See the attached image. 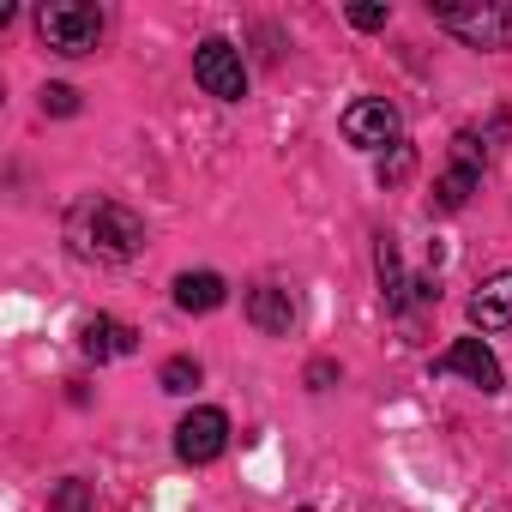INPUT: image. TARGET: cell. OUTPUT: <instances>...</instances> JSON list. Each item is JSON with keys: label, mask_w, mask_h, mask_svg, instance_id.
Returning <instances> with one entry per match:
<instances>
[{"label": "cell", "mask_w": 512, "mask_h": 512, "mask_svg": "<svg viewBox=\"0 0 512 512\" xmlns=\"http://www.w3.org/2000/svg\"><path fill=\"white\" fill-rule=\"evenodd\" d=\"M410 163H416V151L410 145H392V157H380V181H404Z\"/></svg>", "instance_id": "obj_17"}, {"label": "cell", "mask_w": 512, "mask_h": 512, "mask_svg": "<svg viewBox=\"0 0 512 512\" xmlns=\"http://www.w3.org/2000/svg\"><path fill=\"white\" fill-rule=\"evenodd\" d=\"M49 512H97V488L85 476H67L55 494H49Z\"/></svg>", "instance_id": "obj_14"}, {"label": "cell", "mask_w": 512, "mask_h": 512, "mask_svg": "<svg viewBox=\"0 0 512 512\" xmlns=\"http://www.w3.org/2000/svg\"><path fill=\"white\" fill-rule=\"evenodd\" d=\"M37 37H43V49L79 61V55H91L103 43V13L85 7V0H49V7L37 13Z\"/></svg>", "instance_id": "obj_2"}, {"label": "cell", "mask_w": 512, "mask_h": 512, "mask_svg": "<svg viewBox=\"0 0 512 512\" xmlns=\"http://www.w3.org/2000/svg\"><path fill=\"white\" fill-rule=\"evenodd\" d=\"M223 446H229V416H223L217 404H199V410H187V416L175 422V452H181V464H211V458H223Z\"/></svg>", "instance_id": "obj_5"}, {"label": "cell", "mask_w": 512, "mask_h": 512, "mask_svg": "<svg viewBox=\"0 0 512 512\" xmlns=\"http://www.w3.org/2000/svg\"><path fill=\"white\" fill-rule=\"evenodd\" d=\"M440 31H452L470 49H512V7L500 0H476V7H428Z\"/></svg>", "instance_id": "obj_3"}, {"label": "cell", "mask_w": 512, "mask_h": 512, "mask_svg": "<svg viewBox=\"0 0 512 512\" xmlns=\"http://www.w3.org/2000/svg\"><path fill=\"white\" fill-rule=\"evenodd\" d=\"M374 260H380V290H386V302H392V308H410V284H416V278H404L398 247H392V241H380Z\"/></svg>", "instance_id": "obj_13"}, {"label": "cell", "mask_w": 512, "mask_h": 512, "mask_svg": "<svg viewBox=\"0 0 512 512\" xmlns=\"http://www.w3.org/2000/svg\"><path fill=\"white\" fill-rule=\"evenodd\" d=\"M229 302V284L217 278V272H181L175 278V308L181 314H211V308H223Z\"/></svg>", "instance_id": "obj_11"}, {"label": "cell", "mask_w": 512, "mask_h": 512, "mask_svg": "<svg viewBox=\"0 0 512 512\" xmlns=\"http://www.w3.org/2000/svg\"><path fill=\"white\" fill-rule=\"evenodd\" d=\"M43 115H79V91L73 85H43Z\"/></svg>", "instance_id": "obj_16"}, {"label": "cell", "mask_w": 512, "mask_h": 512, "mask_svg": "<svg viewBox=\"0 0 512 512\" xmlns=\"http://www.w3.org/2000/svg\"><path fill=\"white\" fill-rule=\"evenodd\" d=\"M157 386H163V392H193V386H199V362H193V356H169V362L157 368Z\"/></svg>", "instance_id": "obj_15"}, {"label": "cell", "mask_w": 512, "mask_h": 512, "mask_svg": "<svg viewBox=\"0 0 512 512\" xmlns=\"http://www.w3.org/2000/svg\"><path fill=\"white\" fill-rule=\"evenodd\" d=\"M67 241L85 260H115L121 266L145 247V223H139V211H127L115 199H79L67 211Z\"/></svg>", "instance_id": "obj_1"}, {"label": "cell", "mask_w": 512, "mask_h": 512, "mask_svg": "<svg viewBox=\"0 0 512 512\" xmlns=\"http://www.w3.org/2000/svg\"><path fill=\"white\" fill-rule=\"evenodd\" d=\"M476 181H482V169H446L440 181H434V211H464L470 205V193H476Z\"/></svg>", "instance_id": "obj_12"}, {"label": "cell", "mask_w": 512, "mask_h": 512, "mask_svg": "<svg viewBox=\"0 0 512 512\" xmlns=\"http://www.w3.org/2000/svg\"><path fill=\"white\" fill-rule=\"evenodd\" d=\"M398 133L404 127H398V109L386 97H362V103L344 109V139L362 145V151H392V145H404Z\"/></svg>", "instance_id": "obj_6"}, {"label": "cell", "mask_w": 512, "mask_h": 512, "mask_svg": "<svg viewBox=\"0 0 512 512\" xmlns=\"http://www.w3.org/2000/svg\"><path fill=\"white\" fill-rule=\"evenodd\" d=\"M332 380H338V362H308V386L314 392H326Z\"/></svg>", "instance_id": "obj_19"}, {"label": "cell", "mask_w": 512, "mask_h": 512, "mask_svg": "<svg viewBox=\"0 0 512 512\" xmlns=\"http://www.w3.org/2000/svg\"><path fill=\"white\" fill-rule=\"evenodd\" d=\"M79 350H85L91 362H115V356H133V350H139V332H133L127 320L97 314V320L79 326Z\"/></svg>", "instance_id": "obj_8"}, {"label": "cell", "mask_w": 512, "mask_h": 512, "mask_svg": "<svg viewBox=\"0 0 512 512\" xmlns=\"http://www.w3.org/2000/svg\"><path fill=\"white\" fill-rule=\"evenodd\" d=\"M350 25L356 31H386V7H350Z\"/></svg>", "instance_id": "obj_18"}, {"label": "cell", "mask_w": 512, "mask_h": 512, "mask_svg": "<svg viewBox=\"0 0 512 512\" xmlns=\"http://www.w3.org/2000/svg\"><path fill=\"white\" fill-rule=\"evenodd\" d=\"M434 374H464L470 386L500 392V362H494V350H488L482 338H458V344H446V350L434 356Z\"/></svg>", "instance_id": "obj_7"}, {"label": "cell", "mask_w": 512, "mask_h": 512, "mask_svg": "<svg viewBox=\"0 0 512 512\" xmlns=\"http://www.w3.org/2000/svg\"><path fill=\"white\" fill-rule=\"evenodd\" d=\"M470 326L476 332H512V272H494L470 296Z\"/></svg>", "instance_id": "obj_9"}, {"label": "cell", "mask_w": 512, "mask_h": 512, "mask_svg": "<svg viewBox=\"0 0 512 512\" xmlns=\"http://www.w3.org/2000/svg\"><path fill=\"white\" fill-rule=\"evenodd\" d=\"M247 320L260 326L266 338H284V332L296 326V296H290V290H278V284H260V290L247 296Z\"/></svg>", "instance_id": "obj_10"}, {"label": "cell", "mask_w": 512, "mask_h": 512, "mask_svg": "<svg viewBox=\"0 0 512 512\" xmlns=\"http://www.w3.org/2000/svg\"><path fill=\"white\" fill-rule=\"evenodd\" d=\"M193 79H199V91H205V97H217V103H241V97H247L241 49H235V43H223V37H205V43L193 49Z\"/></svg>", "instance_id": "obj_4"}]
</instances>
